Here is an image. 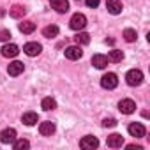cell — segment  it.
<instances>
[{
    "instance_id": "25",
    "label": "cell",
    "mask_w": 150,
    "mask_h": 150,
    "mask_svg": "<svg viewBox=\"0 0 150 150\" xmlns=\"http://www.w3.org/2000/svg\"><path fill=\"white\" fill-rule=\"evenodd\" d=\"M136 37H138L136 30H132V28H125V30H124V39H125L127 42H134Z\"/></svg>"
},
{
    "instance_id": "22",
    "label": "cell",
    "mask_w": 150,
    "mask_h": 150,
    "mask_svg": "<svg viewBox=\"0 0 150 150\" xmlns=\"http://www.w3.org/2000/svg\"><path fill=\"white\" fill-rule=\"evenodd\" d=\"M108 60H110V62L118 64V62H122V60H124V53H122L120 50H111V51H110V55H108Z\"/></svg>"
},
{
    "instance_id": "19",
    "label": "cell",
    "mask_w": 150,
    "mask_h": 150,
    "mask_svg": "<svg viewBox=\"0 0 150 150\" xmlns=\"http://www.w3.org/2000/svg\"><path fill=\"white\" fill-rule=\"evenodd\" d=\"M34 30H35V23H34V21L25 20V21L20 23V32H21V34H32Z\"/></svg>"
},
{
    "instance_id": "16",
    "label": "cell",
    "mask_w": 150,
    "mask_h": 150,
    "mask_svg": "<svg viewBox=\"0 0 150 150\" xmlns=\"http://www.w3.org/2000/svg\"><path fill=\"white\" fill-rule=\"evenodd\" d=\"M55 124L53 122H41V125H39V132L42 134V136H51L53 132H55Z\"/></svg>"
},
{
    "instance_id": "21",
    "label": "cell",
    "mask_w": 150,
    "mask_h": 150,
    "mask_svg": "<svg viewBox=\"0 0 150 150\" xmlns=\"http://www.w3.org/2000/svg\"><path fill=\"white\" fill-rule=\"evenodd\" d=\"M42 35H44V37H48V39L57 37V35H58V27H57V25H50V27L42 28Z\"/></svg>"
},
{
    "instance_id": "17",
    "label": "cell",
    "mask_w": 150,
    "mask_h": 150,
    "mask_svg": "<svg viewBox=\"0 0 150 150\" xmlns=\"http://www.w3.org/2000/svg\"><path fill=\"white\" fill-rule=\"evenodd\" d=\"M21 122H23L25 125H35V124L39 122V118H37V113H34V111H27V113H23V117H21Z\"/></svg>"
},
{
    "instance_id": "5",
    "label": "cell",
    "mask_w": 150,
    "mask_h": 150,
    "mask_svg": "<svg viewBox=\"0 0 150 150\" xmlns=\"http://www.w3.org/2000/svg\"><path fill=\"white\" fill-rule=\"evenodd\" d=\"M127 131H129V134H131V136H134V138H143V136L146 134L145 125H143V124H139V122H132V124L127 127Z\"/></svg>"
},
{
    "instance_id": "15",
    "label": "cell",
    "mask_w": 150,
    "mask_h": 150,
    "mask_svg": "<svg viewBox=\"0 0 150 150\" xmlns=\"http://www.w3.org/2000/svg\"><path fill=\"white\" fill-rule=\"evenodd\" d=\"M108 62H110V60H108L106 55H99V53H97V55L92 57V65H96L97 69H104V67L108 65Z\"/></svg>"
},
{
    "instance_id": "11",
    "label": "cell",
    "mask_w": 150,
    "mask_h": 150,
    "mask_svg": "<svg viewBox=\"0 0 150 150\" xmlns=\"http://www.w3.org/2000/svg\"><path fill=\"white\" fill-rule=\"evenodd\" d=\"M23 69H25V65H23L21 62H18V60L11 62V64L7 65V72H9V76H20V74L23 72Z\"/></svg>"
},
{
    "instance_id": "13",
    "label": "cell",
    "mask_w": 150,
    "mask_h": 150,
    "mask_svg": "<svg viewBox=\"0 0 150 150\" xmlns=\"http://www.w3.org/2000/svg\"><path fill=\"white\" fill-rule=\"evenodd\" d=\"M18 53H20V48H18L16 44H13V42H11V44H6V46L2 48V55H4L6 58H14Z\"/></svg>"
},
{
    "instance_id": "1",
    "label": "cell",
    "mask_w": 150,
    "mask_h": 150,
    "mask_svg": "<svg viewBox=\"0 0 150 150\" xmlns=\"http://www.w3.org/2000/svg\"><path fill=\"white\" fill-rule=\"evenodd\" d=\"M125 81H127V85H131V87L141 85V83H143V72H141L139 69H131V71L125 74Z\"/></svg>"
},
{
    "instance_id": "14",
    "label": "cell",
    "mask_w": 150,
    "mask_h": 150,
    "mask_svg": "<svg viewBox=\"0 0 150 150\" xmlns=\"http://www.w3.org/2000/svg\"><path fill=\"white\" fill-rule=\"evenodd\" d=\"M50 2H51V7L57 11V13H67L69 11V2H67V0H50Z\"/></svg>"
},
{
    "instance_id": "6",
    "label": "cell",
    "mask_w": 150,
    "mask_h": 150,
    "mask_svg": "<svg viewBox=\"0 0 150 150\" xmlns=\"http://www.w3.org/2000/svg\"><path fill=\"white\" fill-rule=\"evenodd\" d=\"M64 53H65V58H69V60H80L83 57V51H81L80 44L78 46H69V48H65Z\"/></svg>"
},
{
    "instance_id": "2",
    "label": "cell",
    "mask_w": 150,
    "mask_h": 150,
    "mask_svg": "<svg viewBox=\"0 0 150 150\" xmlns=\"http://www.w3.org/2000/svg\"><path fill=\"white\" fill-rule=\"evenodd\" d=\"M117 85H118V76L115 72H106L101 78V87L106 90H113V88H117Z\"/></svg>"
},
{
    "instance_id": "27",
    "label": "cell",
    "mask_w": 150,
    "mask_h": 150,
    "mask_svg": "<svg viewBox=\"0 0 150 150\" xmlns=\"http://www.w3.org/2000/svg\"><path fill=\"white\" fill-rule=\"evenodd\" d=\"M9 39H11V32H9V30H0V41L6 42V41H9Z\"/></svg>"
},
{
    "instance_id": "28",
    "label": "cell",
    "mask_w": 150,
    "mask_h": 150,
    "mask_svg": "<svg viewBox=\"0 0 150 150\" xmlns=\"http://www.w3.org/2000/svg\"><path fill=\"white\" fill-rule=\"evenodd\" d=\"M87 6L92 7V9H96V7L99 6V0H87Z\"/></svg>"
},
{
    "instance_id": "24",
    "label": "cell",
    "mask_w": 150,
    "mask_h": 150,
    "mask_svg": "<svg viewBox=\"0 0 150 150\" xmlns=\"http://www.w3.org/2000/svg\"><path fill=\"white\" fill-rule=\"evenodd\" d=\"M74 41H76V44H88L90 42V35L87 32H78L76 35H74Z\"/></svg>"
},
{
    "instance_id": "23",
    "label": "cell",
    "mask_w": 150,
    "mask_h": 150,
    "mask_svg": "<svg viewBox=\"0 0 150 150\" xmlns=\"http://www.w3.org/2000/svg\"><path fill=\"white\" fill-rule=\"evenodd\" d=\"M13 148L14 150H27V148H30V141L28 139H14Z\"/></svg>"
},
{
    "instance_id": "12",
    "label": "cell",
    "mask_w": 150,
    "mask_h": 150,
    "mask_svg": "<svg viewBox=\"0 0 150 150\" xmlns=\"http://www.w3.org/2000/svg\"><path fill=\"white\" fill-rule=\"evenodd\" d=\"M106 9L110 14H120L122 13V2L120 0H106Z\"/></svg>"
},
{
    "instance_id": "29",
    "label": "cell",
    "mask_w": 150,
    "mask_h": 150,
    "mask_svg": "<svg viewBox=\"0 0 150 150\" xmlns=\"http://www.w3.org/2000/svg\"><path fill=\"white\" fill-rule=\"evenodd\" d=\"M127 148H129V150H134V148H136V150H141L143 146H141V145H127Z\"/></svg>"
},
{
    "instance_id": "10",
    "label": "cell",
    "mask_w": 150,
    "mask_h": 150,
    "mask_svg": "<svg viewBox=\"0 0 150 150\" xmlns=\"http://www.w3.org/2000/svg\"><path fill=\"white\" fill-rule=\"evenodd\" d=\"M106 145L110 146V148H120L122 145H124V136L122 134H110L108 136V139H106Z\"/></svg>"
},
{
    "instance_id": "26",
    "label": "cell",
    "mask_w": 150,
    "mask_h": 150,
    "mask_svg": "<svg viewBox=\"0 0 150 150\" xmlns=\"http://www.w3.org/2000/svg\"><path fill=\"white\" fill-rule=\"evenodd\" d=\"M115 125H117L115 118H104L103 120V127H115Z\"/></svg>"
},
{
    "instance_id": "3",
    "label": "cell",
    "mask_w": 150,
    "mask_h": 150,
    "mask_svg": "<svg viewBox=\"0 0 150 150\" xmlns=\"http://www.w3.org/2000/svg\"><path fill=\"white\" fill-rule=\"evenodd\" d=\"M69 25H71V28L72 30H83L85 27H87V18H85V14H81V13H76V14H72V18H71V21H69Z\"/></svg>"
},
{
    "instance_id": "8",
    "label": "cell",
    "mask_w": 150,
    "mask_h": 150,
    "mask_svg": "<svg viewBox=\"0 0 150 150\" xmlns=\"http://www.w3.org/2000/svg\"><path fill=\"white\" fill-rule=\"evenodd\" d=\"M14 139H16V131L13 127H7V129H4L2 132H0V141H2L4 145H9Z\"/></svg>"
},
{
    "instance_id": "4",
    "label": "cell",
    "mask_w": 150,
    "mask_h": 150,
    "mask_svg": "<svg viewBox=\"0 0 150 150\" xmlns=\"http://www.w3.org/2000/svg\"><path fill=\"white\" fill-rule=\"evenodd\" d=\"M118 110H120L124 115H131V113L136 111V103H134L132 99H122V101L118 103Z\"/></svg>"
},
{
    "instance_id": "20",
    "label": "cell",
    "mask_w": 150,
    "mask_h": 150,
    "mask_svg": "<svg viewBox=\"0 0 150 150\" xmlns=\"http://www.w3.org/2000/svg\"><path fill=\"white\" fill-rule=\"evenodd\" d=\"M41 108H42L44 111H51V110H55V108H57V101H55V99H51V97H44V99H42V103H41Z\"/></svg>"
},
{
    "instance_id": "7",
    "label": "cell",
    "mask_w": 150,
    "mask_h": 150,
    "mask_svg": "<svg viewBox=\"0 0 150 150\" xmlns=\"http://www.w3.org/2000/svg\"><path fill=\"white\" fill-rule=\"evenodd\" d=\"M80 146L85 148V150H94L99 146V139L96 136H85L81 141H80Z\"/></svg>"
},
{
    "instance_id": "9",
    "label": "cell",
    "mask_w": 150,
    "mask_h": 150,
    "mask_svg": "<svg viewBox=\"0 0 150 150\" xmlns=\"http://www.w3.org/2000/svg\"><path fill=\"white\" fill-rule=\"evenodd\" d=\"M23 51H25L28 57H37V55L42 51V46H41L39 42H27V44L23 46Z\"/></svg>"
},
{
    "instance_id": "18",
    "label": "cell",
    "mask_w": 150,
    "mask_h": 150,
    "mask_svg": "<svg viewBox=\"0 0 150 150\" xmlns=\"http://www.w3.org/2000/svg\"><path fill=\"white\" fill-rule=\"evenodd\" d=\"M25 14H27V9L23 6H13L9 9V16L11 18H23Z\"/></svg>"
}]
</instances>
